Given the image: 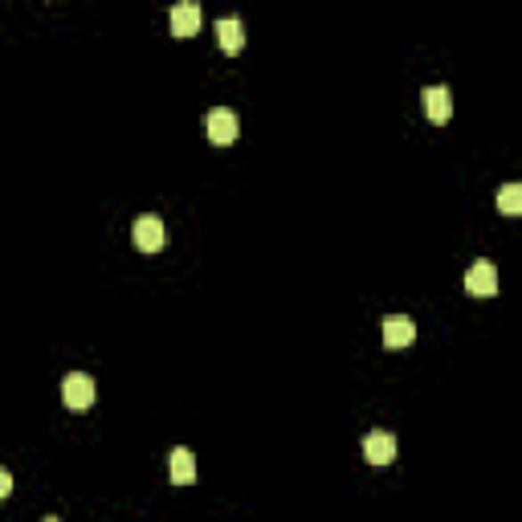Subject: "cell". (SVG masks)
Masks as SVG:
<instances>
[{
    "label": "cell",
    "mask_w": 522,
    "mask_h": 522,
    "mask_svg": "<svg viewBox=\"0 0 522 522\" xmlns=\"http://www.w3.org/2000/svg\"><path fill=\"white\" fill-rule=\"evenodd\" d=\"M45 522H61V518H45Z\"/></svg>",
    "instance_id": "4fadbf2b"
},
{
    "label": "cell",
    "mask_w": 522,
    "mask_h": 522,
    "mask_svg": "<svg viewBox=\"0 0 522 522\" xmlns=\"http://www.w3.org/2000/svg\"><path fill=\"white\" fill-rule=\"evenodd\" d=\"M216 41H221L224 53H241L245 45V25L237 17H221L216 20Z\"/></svg>",
    "instance_id": "9c48e42d"
},
{
    "label": "cell",
    "mask_w": 522,
    "mask_h": 522,
    "mask_svg": "<svg viewBox=\"0 0 522 522\" xmlns=\"http://www.w3.org/2000/svg\"><path fill=\"white\" fill-rule=\"evenodd\" d=\"M135 245L143 253H159L167 245V224L159 216H139L135 221Z\"/></svg>",
    "instance_id": "3957f363"
},
{
    "label": "cell",
    "mask_w": 522,
    "mask_h": 522,
    "mask_svg": "<svg viewBox=\"0 0 522 522\" xmlns=\"http://www.w3.org/2000/svg\"><path fill=\"white\" fill-rule=\"evenodd\" d=\"M12 493V474L9 469H0V498H9Z\"/></svg>",
    "instance_id": "7c38bea8"
},
{
    "label": "cell",
    "mask_w": 522,
    "mask_h": 522,
    "mask_svg": "<svg viewBox=\"0 0 522 522\" xmlns=\"http://www.w3.org/2000/svg\"><path fill=\"white\" fill-rule=\"evenodd\" d=\"M200 4H192V0H184V4H175L172 9V33L175 37H192V33H200Z\"/></svg>",
    "instance_id": "52a82bcc"
},
{
    "label": "cell",
    "mask_w": 522,
    "mask_h": 522,
    "mask_svg": "<svg viewBox=\"0 0 522 522\" xmlns=\"http://www.w3.org/2000/svg\"><path fill=\"white\" fill-rule=\"evenodd\" d=\"M420 102H425L428 123H436V126H445L449 115H453V98H449L445 86H428L425 94H420Z\"/></svg>",
    "instance_id": "5b68a950"
},
{
    "label": "cell",
    "mask_w": 522,
    "mask_h": 522,
    "mask_svg": "<svg viewBox=\"0 0 522 522\" xmlns=\"http://www.w3.org/2000/svg\"><path fill=\"white\" fill-rule=\"evenodd\" d=\"M61 400H66V408H74V412L90 408L94 404V379H90L86 371H69V376L61 379Z\"/></svg>",
    "instance_id": "6da1fadb"
},
{
    "label": "cell",
    "mask_w": 522,
    "mask_h": 522,
    "mask_svg": "<svg viewBox=\"0 0 522 522\" xmlns=\"http://www.w3.org/2000/svg\"><path fill=\"white\" fill-rule=\"evenodd\" d=\"M241 135V118L232 115L229 107H216L213 115H208V139H213V143H232V139Z\"/></svg>",
    "instance_id": "277c9868"
},
{
    "label": "cell",
    "mask_w": 522,
    "mask_h": 522,
    "mask_svg": "<svg viewBox=\"0 0 522 522\" xmlns=\"http://www.w3.org/2000/svg\"><path fill=\"white\" fill-rule=\"evenodd\" d=\"M363 457H368L371 465H392L396 461V436L392 433H368V441H363Z\"/></svg>",
    "instance_id": "8992f818"
},
{
    "label": "cell",
    "mask_w": 522,
    "mask_h": 522,
    "mask_svg": "<svg viewBox=\"0 0 522 522\" xmlns=\"http://www.w3.org/2000/svg\"><path fill=\"white\" fill-rule=\"evenodd\" d=\"M465 290L477 294V298H493V294H498V270H493V261H474V265H469Z\"/></svg>",
    "instance_id": "7a4b0ae2"
},
{
    "label": "cell",
    "mask_w": 522,
    "mask_h": 522,
    "mask_svg": "<svg viewBox=\"0 0 522 522\" xmlns=\"http://www.w3.org/2000/svg\"><path fill=\"white\" fill-rule=\"evenodd\" d=\"M498 208H502L506 216H522V184H506L502 192H498Z\"/></svg>",
    "instance_id": "8fae6325"
},
{
    "label": "cell",
    "mask_w": 522,
    "mask_h": 522,
    "mask_svg": "<svg viewBox=\"0 0 522 522\" xmlns=\"http://www.w3.org/2000/svg\"><path fill=\"white\" fill-rule=\"evenodd\" d=\"M172 482L175 485H188V482H196V457H192V449H175L172 453Z\"/></svg>",
    "instance_id": "30bf717a"
},
{
    "label": "cell",
    "mask_w": 522,
    "mask_h": 522,
    "mask_svg": "<svg viewBox=\"0 0 522 522\" xmlns=\"http://www.w3.org/2000/svg\"><path fill=\"white\" fill-rule=\"evenodd\" d=\"M412 338H416L412 319H404V314H387L384 319V347H408Z\"/></svg>",
    "instance_id": "ba28073f"
}]
</instances>
